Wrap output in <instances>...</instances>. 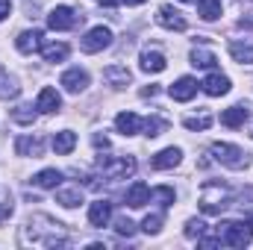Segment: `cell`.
Listing matches in <instances>:
<instances>
[{"mask_svg":"<svg viewBox=\"0 0 253 250\" xmlns=\"http://www.w3.org/2000/svg\"><path fill=\"white\" fill-rule=\"evenodd\" d=\"M97 3H100V6H118L121 0H97Z\"/></svg>","mask_w":253,"mask_h":250,"instance_id":"cell-38","label":"cell"},{"mask_svg":"<svg viewBox=\"0 0 253 250\" xmlns=\"http://www.w3.org/2000/svg\"><path fill=\"white\" fill-rule=\"evenodd\" d=\"M168 94H171L174 100H180V103H189L191 97L197 94V80H191V77H180V80L168 88Z\"/></svg>","mask_w":253,"mask_h":250,"instance_id":"cell-11","label":"cell"},{"mask_svg":"<svg viewBox=\"0 0 253 250\" xmlns=\"http://www.w3.org/2000/svg\"><path fill=\"white\" fill-rule=\"evenodd\" d=\"M56 203L65 206V209H74V206H80L83 203V188L74 186V188H59L56 191Z\"/></svg>","mask_w":253,"mask_h":250,"instance_id":"cell-23","label":"cell"},{"mask_svg":"<svg viewBox=\"0 0 253 250\" xmlns=\"http://www.w3.org/2000/svg\"><path fill=\"white\" fill-rule=\"evenodd\" d=\"M197 3V15L203 21H215L221 18V0H194Z\"/></svg>","mask_w":253,"mask_h":250,"instance_id":"cell-25","label":"cell"},{"mask_svg":"<svg viewBox=\"0 0 253 250\" xmlns=\"http://www.w3.org/2000/svg\"><path fill=\"white\" fill-rule=\"evenodd\" d=\"M74 147H77V132L62 129V132H56V135H53V150H56L59 156H68Z\"/></svg>","mask_w":253,"mask_h":250,"instance_id":"cell-21","label":"cell"},{"mask_svg":"<svg viewBox=\"0 0 253 250\" xmlns=\"http://www.w3.org/2000/svg\"><path fill=\"white\" fill-rule=\"evenodd\" d=\"M203 233H206V224H203V221L191 218L189 224H186V236H189V239H200Z\"/></svg>","mask_w":253,"mask_h":250,"instance_id":"cell-32","label":"cell"},{"mask_svg":"<svg viewBox=\"0 0 253 250\" xmlns=\"http://www.w3.org/2000/svg\"><path fill=\"white\" fill-rule=\"evenodd\" d=\"M141 129H144V135H159V132H165L168 129V121H162V118H147V121H141Z\"/></svg>","mask_w":253,"mask_h":250,"instance_id":"cell-29","label":"cell"},{"mask_svg":"<svg viewBox=\"0 0 253 250\" xmlns=\"http://www.w3.org/2000/svg\"><path fill=\"white\" fill-rule=\"evenodd\" d=\"M156 21H159V27H165V30H177V33L186 30V18H183L174 6H159Z\"/></svg>","mask_w":253,"mask_h":250,"instance_id":"cell-8","label":"cell"},{"mask_svg":"<svg viewBox=\"0 0 253 250\" xmlns=\"http://www.w3.org/2000/svg\"><path fill=\"white\" fill-rule=\"evenodd\" d=\"M115 230H118V236H126V239H129V236L135 233V224H132L129 218H118V221H115Z\"/></svg>","mask_w":253,"mask_h":250,"instance_id":"cell-34","label":"cell"},{"mask_svg":"<svg viewBox=\"0 0 253 250\" xmlns=\"http://www.w3.org/2000/svg\"><path fill=\"white\" fill-rule=\"evenodd\" d=\"M115 129H118L121 135H135V132H141V118H138L135 112H121V115L115 118Z\"/></svg>","mask_w":253,"mask_h":250,"instance_id":"cell-17","label":"cell"},{"mask_svg":"<svg viewBox=\"0 0 253 250\" xmlns=\"http://www.w3.org/2000/svg\"><path fill=\"white\" fill-rule=\"evenodd\" d=\"M215 239L227 248H248L253 242V224L251 221H221L215 227Z\"/></svg>","mask_w":253,"mask_h":250,"instance_id":"cell-1","label":"cell"},{"mask_svg":"<svg viewBox=\"0 0 253 250\" xmlns=\"http://www.w3.org/2000/svg\"><path fill=\"white\" fill-rule=\"evenodd\" d=\"M141 230L147 233V236H156L159 230H162V215L156 212V215H147L144 221H141Z\"/></svg>","mask_w":253,"mask_h":250,"instance_id":"cell-31","label":"cell"},{"mask_svg":"<svg viewBox=\"0 0 253 250\" xmlns=\"http://www.w3.org/2000/svg\"><path fill=\"white\" fill-rule=\"evenodd\" d=\"M230 56L242 65H253V42H230Z\"/></svg>","mask_w":253,"mask_h":250,"instance_id":"cell-22","label":"cell"},{"mask_svg":"<svg viewBox=\"0 0 253 250\" xmlns=\"http://www.w3.org/2000/svg\"><path fill=\"white\" fill-rule=\"evenodd\" d=\"M36 109L39 112H44V115H50V112H59L62 109V97H59V91L56 88H42L39 91V100H36Z\"/></svg>","mask_w":253,"mask_h":250,"instance_id":"cell-9","label":"cell"},{"mask_svg":"<svg viewBox=\"0 0 253 250\" xmlns=\"http://www.w3.org/2000/svg\"><path fill=\"white\" fill-rule=\"evenodd\" d=\"M251 224H253V221H251Z\"/></svg>","mask_w":253,"mask_h":250,"instance_id":"cell-41","label":"cell"},{"mask_svg":"<svg viewBox=\"0 0 253 250\" xmlns=\"http://www.w3.org/2000/svg\"><path fill=\"white\" fill-rule=\"evenodd\" d=\"M180 159H183V150L180 147H165V150H159L153 156V168L156 171H168V168H177Z\"/></svg>","mask_w":253,"mask_h":250,"instance_id":"cell-13","label":"cell"},{"mask_svg":"<svg viewBox=\"0 0 253 250\" xmlns=\"http://www.w3.org/2000/svg\"><path fill=\"white\" fill-rule=\"evenodd\" d=\"M168 68V59L159 53V50H144L141 53V71H147V74H162Z\"/></svg>","mask_w":253,"mask_h":250,"instance_id":"cell-16","label":"cell"},{"mask_svg":"<svg viewBox=\"0 0 253 250\" xmlns=\"http://www.w3.org/2000/svg\"><path fill=\"white\" fill-rule=\"evenodd\" d=\"M200 85H203V91H206L209 97H221V94L230 91V77H224V74H209Z\"/></svg>","mask_w":253,"mask_h":250,"instance_id":"cell-14","label":"cell"},{"mask_svg":"<svg viewBox=\"0 0 253 250\" xmlns=\"http://www.w3.org/2000/svg\"><path fill=\"white\" fill-rule=\"evenodd\" d=\"M245 121H248V106H230V109H224L221 112V124L224 126H245Z\"/></svg>","mask_w":253,"mask_h":250,"instance_id":"cell-19","label":"cell"},{"mask_svg":"<svg viewBox=\"0 0 253 250\" xmlns=\"http://www.w3.org/2000/svg\"><path fill=\"white\" fill-rule=\"evenodd\" d=\"M191 65H194V68H209V71H212V68L218 65V59H215V53L197 50V47H194V50H191Z\"/></svg>","mask_w":253,"mask_h":250,"instance_id":"cell-27","label":"cell"},{"mask_svg":"<svg viewBox=\"0 0 253 250\" xmlns=\"http://www.w3.org/2000/svg\"><path fill=\"white\" fill-rule=\"evenodd\" d=\"M42 39H44L42 30H24V33L15 39V47L30 56V53H36V50H42Z\"/></svg>","mask_w":253,"mask_h":250,"instance_id":"cell-12","label":"cell"},{"mask_svg":"<svg viewBox=\"0 0 253 250\" xmlns=\"http://www.w3.org/2000/svg\"><path fill=\"white\" fill-rule=\"evenodd\" d=\"M94 144H97V147H109V141H106L103 135H94Z\"/></svg>","mask_w":253,"mask_h":250,"instance_id":"cell-37","label":"cell"},{"mask_svg":"<svg viewBox=\"0 0 253 250\" xmlns=\"http://www.w3.org/2000/svg\"><path fill=\"white\" fill-rule=\"evenodd\" d=\"M112 221V203L109 200H94L88 206V224L91 227H106Z\"/></svg>","mask_w":253,"mask_h":250,"instance_id":"cell-10","label":"cell"},{"mask_svg":"<svg viewBox=\"0 0 253 250\" xmlns=\"http://www.w3.org/2000/svg\"><path fill=\"white\" fill-rule=\"evenodd\" d=\"M144 203H150V188L144 186V183H132V186L126 188V206L141 209Z\"/></svg>","mask_w":253,"mask_h":250,"instance_id":"cell-18","label":"cell"},{"mask_svg":"<svg viewBox=\"0 0 253 250\" xmlns=\"http://www.w3.org/2000/svg\"><path fill=\"white\" fill-rule=\"evenodd\" d=\"M103 77H106V83L115 85V88H126V85L132 83V74H129L126 65H109V68L103 71Z\"/></svg>","mask_w":253,"mask_h":250,"instance_id":"cell-15","label":"cell"},{"mask_svg":"<svg viewBox=\"0 0 253 250\" xmlns=\"http://www.w3.org/2000/svg\"><path fill=\"white\" fill-rule=\"evenodd\" d=\"M42 56H44V62H62L65 56H68V44H62V42L44 44L42 47Z\"/></svg>","mask_w":253,"mask_h":250,"instance_id":"cell-26","label":"cell"},{"mask_svg":"<svg viewBox=\"0 0 253 250\" xmlns=\"http://www.w3.org/2000/svg\"><path fill=\"white\" fill-rule=\"evenodd\" d=\"M112 44V30L109 27H94V30H88L85 36H83V42H80V47L85 50V53H100V50H106Z\"/></svg>","mask_w":253,"mask_h":250,"instance_id":"cell-5","label":"cell"},{"mask_svg":"<svg viewBox=\"0 0 253 250\" xmlns=\"http://www.w3.org/2000/svg\"><path fill=\"white\" fill-rule=\"evenodd\" d=\"M15 150H18V156H42V141L30 138V135H21L15 141Z\"/></svg>","mask_w":253,"mask_h":250,"instance_id":"cell-24","label":"cell"},{"mask_svg":"<svg viewBox=\"0 0 253 250\" xmlns=\"http://www.w3.org/2000/svg\"><path fill=\"white\" fill-rule=\"evenodd\" d=\"M9 12H12V3H9V0H0V21L9 18Z\"/></svg>","mask_w":253,"mask_h":250,"instance_id":"cell-36","label":"cell"},{"mask_svg":"<svg viewBox=\"0 0 253 250\" xmlns=\"http://www.w3.org/2000/svg\"><path fill=\"white\" fill-rule=\"evenodd\" d=\"M186 3H194V0H186Z\"/></svg>","mask_w":253,"mask_h":250,"instance_id":"cell-40","label":"cell"},{"mask_svg":"<svg viewBox=\"0 0 253 250\" xmlns=\"http://www.w3.org/2000/svg\"><path fill=\"white\" fill-rule=\"evenodd\" d=\"M121 3H126V6H141L144 0H121Z\"/></svg>","mask_w":253,"mask_h":250,"instance_id":"cell-39","label":"cell"},{"mask_svg":"<svg viewBox=\"0 0 253 250\" xmlns=\"http://www.w3.org/2000/svg\"><path fill=\"white\" fill-rule=\"evenodd\" d=\"M9 215H12V203H6V200H3V203H0V221H6Z\"/></svg>","mask_w":253,"mask_h":250,"instance_id":"cell-35","label":"cell"},{"mask_svg":"<svg viewBox=\"0 0 253 250\" xmlns=\"http://www.w3.org/2000/svg\"><path fill=\"white\" fill-rule=\"evenodd\" d=\"M12 121H18V124L30 126L36 121V112H33V106H15L12 109Z\"/></svg>","mask_w":253,"mask_h":250,"instance_id":"cell-28","label":"cell"},{"mask_svg":"<svg viewBox=\"0 0 253 250\" xmlns=\"http://www.w3.org/2000/svg\"><path fill=\"white\" fill-rule=\"evenodd\" d=\"M74 24H77V12H74L71 6H56V9H50V15H47V27L56 30V33L71 30Z\"/></svg>","mask_w":253,"mask_h":250,"instance_id":"cell-6","label":"cell"},{"mask_svg":"<svg viewBox=\"0 0 253 250\" xmlns=\"http://www.w3.org/2000/svg\"><path fill=\"white\" fill-rule=\"evenodd\" d=\"M212 156H215V162H221L224 168H233V171H242V168L251 165L248 153L242 147H236V144H227V141H215L212 144Z\"/></svg>","mask_w":253,"mask_h":250,"instance_id":"cell-2","label":"cell"},{"mask_svg":"<svg viewBox=\"0 0 253 250\" xmlns=\"http://www.w3.org/2000/svg\"><path fill=\"white\" fill-rule=\"evenodd\" d=\"M33 183L39 188H59L62 186V171H56V168H44V171H39L36 177H33Z\"/></svg>","mask_w":253,"mask_h":250,"instance_id":"cell-20","label":"cell"},{"mask_svg":"<svg viewBox=\"0 0 253 250\" xmlns=\"http://www.w3.org/2000/svg\"><path fill=\"white\" fill-rule=\"evenodd\" d=\"M97 165L103 168V174L109 180H126V177L135 174V159L132 156H115V159L112 156H100Z\"/></svg>","mask_w":253,"mask_h":250,"instance_id":"cell-3","label":"cell"},{"mask_svg":"<svg viewBox=\"0 0 253 250\" xmlns=\"http://www.w3.org/2000/svg\"><path fill=\"white\" fill-rule=\"evenodd\" d=\"M224 206H230V197H227V191L218 186V183H209V186L203 188V194H200V209L203 212H221Z\"/></svg>","mask_w":253,"mask_h":250,"instance_id":"cell-4","label":"cell"},{"mask_svg":"<svg viewBox=\"0 0 253 250\" xmlns=\"http://www.w3.org/2000/svg\"><path fill=\"white\" fill-rule=\"evenodd\" d=\"M183 124H186V129H206V126L212 124V118L209 115H200V118H186Z\"/></svg>","mask_w":253,"mask_h":250,"instance_id":"cell-33","label":"cell"},{"mask_svg":"<svg viewBox=\"0 0 253 250\" xmlns=\"http://www.w3.org/2000/svg\"><path fill=\"white\" fill-rule=\"evenodd\" d=\"M59 83L65 85V91L80 94V91H85V88H88V71H83V68H68Z\"/></svg>","mask_w":253,"mask_h":250,"instance_id":"cell-7","label":"cell"},{"mask_svg":"<svg viewBox=\"0 0 253 250\" xmlns=\"http://www.w3.org/2000/svg\"><path fill=\"white\" fill-rule=\"evenodd\" d=\"M150 197H156L162 206H171V203H174V188L171 186H156V188H150Z\"/></svg>","mask_w":253,"mask_h":250,"instance_id":"cell-30","label":"cell"}]
</instances>
